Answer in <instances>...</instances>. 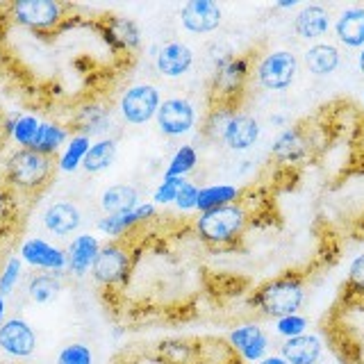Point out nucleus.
<instances>
[{
  "label": "nucleus",
  "instance_id": "f257e3e1",
  "mask_svg": "<svg viewBox=\"0 0 364 364\" xmlns=\"http://www.w3.org/2000/svg\"><path fill=\"white\" fill-rule=\"evenodd\" d=\"M305 301V289H303V280L296 273H284L273 280H267L264 284H259L255 289L253 303L257 310L271 316V318H282L289 314H299L301 305Z\"/></svg>",
  "mask_w": 364,
  "mask_h": 364
},
{
  "label": "nucleus",
  "instance_id": "f03ea898",
  "mask_svg": "<svg viewBox=\"0 0 364 364\" xmlns=\"http://www.w3.org/2000/svg\"><path fill=\"white\" fill-rule=\"evenodd\" d=\"M248 223V214L242 203L223 205L210 212H200L196 221V232L205 244L225 246L242 237Z\"/></svg>",
  "mask_w": 364,
  "mask_h": 364
},
{
  "label": "nucleus",
  "instance_id": "7ed1b4c3",
  "mask_svg": "<svg viewBox=\"0 0 364 364\" xmlns=\"http://www.w3.org/2000/svg\"><path fill=\"white\" fill-rule=\"evenodd\" d=\"M53 176V159L48 155H41L30 148H18L7 159L5 178L18 191H39L48 185Z\"/></svg>",
  "mask_w": 364,
  "mask_h": 364
},
{
  "label": "nucleus",
  "instance_id": "20e7f679",
  "mask_svg": "<svg viewBox=\"0 0 364 364\" xmlns=\"http://www.w3.org/2000/svg\"><path fill=\"white\" fill-rule=\"evenodd\" d=\"M132 267V255L130 248L125 246L119 239L100 246L94 267H91V273H94V280L102 287H117V284H123L128 280V273Z\"/></svg>",
  "mask_w": 364,
  "mask_h": 364
},
{
  "label": "nucleus",
  "instance_id": "39448f33",
  "mask_svg": "<svg viewBox=\"0 0 364 364\" xmlns=\"http://www.w3.org/2000/svg\"><path fill=\"white\" fill-rule=\"evenodd\" d=\"M159 105H162L159 89L141 82V85H132L130 89L123 91V96L119 100V112L125 123L144 125L155 119Z\"/></svg>",
  "mask_w": 364,
  "mask_h": 364
},
{
  "label": "nucleus",
  "instance_id": "423d86ee",
  "mask_svg": "<svg viewBox=\"0 0 364 364\" xmlns=\"http://www.w3.org/2000/svg\"><path fill=\"white\" fill-rule=\"evenodd\" d=\"M64 5L55 0H16L9 5V14L18 26L30 30H53L64 21Z\"/></svg>",
  "mask_w": 364,
  "mask_h": 364
},
{
  "label": "nucleus",
  "instance_id": "0eeeda50",
  "mask_svg": "<svg viewBox=\"0 0 364 364\" xmlns=\"http://www.w3.org/2000/svg\"><path fill=\"white\" fill-rule=\"evenodd\" d=\"M257 82L269 91H282L291 87L299 73V60L291 50H273L257 64Z\"/></svg>",
  "mask_w": 364,
  "mask_h": 364
},
{
  "label": "nucleus",
  "instance_id": "6e6552de",
  "mask_svg": "<svg viewBox=\"0 0 364 364\" xmlns=\"http://www.w3.org/2000/svg\"><path fill=\"white\" fill-rule=\"evenodd\" d=\"M250 66L246 57H232L230 62L214 68L212 91L216 96V105H235V98L242 94Z\"/></svg>",
  "mask_w": 364,
  "mask_h": 364
},
{
  "label": "nucleus",
  "instance_id": "1a4fd4ad",
  "mask_svg": "<svg viewBox=\"0 0 364 364\" xmlns=\"http://www.w3.org/2000/svg\"><path fill=\"white\" fill-rule=\"evenodd\" d=\"M157 128L166 136H182L196 125V107L187 98H166L155 114Z\"/></svg>",
  "mask_w": 364,
  "mask_h": 364
},
{
  "label": "nucleus",
  "instance_id": "9d476101",
  "mask_svg": "<svg viewBox=\"0 0 364 364\" xmlns=\"http://www.w3.org/2000/svg\"><path fill=\"white\" fill-rule=\"evenodd\" d=\"M21 259L34 269L53 273V276H57V278H62L68 273L66 250L57 248V246L48 244L46 239H39V237H32L21 246Z\"/></svg>",
  "mask_w": 364,
  "mask_h": 364
},
{
  "label": "nucleus",
  "instance_id": "9b49d317",
  "mask_svg": "<svg viewBox=\"0 0 364 364\" xmlns=\"http://www.w3.org/2000/svg\"><path fill=\"white\" fill-rule=\"evenodd\" d=\"M0 350H5L9 358L26 360L37 350V333L26 318H7L0 326Z\"/></svg>",
  "mask_w": 364,
  "mask_h": 364
},
{
  "label": "nucleus",
  "instance_id": "f8f14e48",
  "mask_svg": "<svg viewBox=\"0 0 364 364\" xmlns=\"http://www.w3.org/2000/svg\"><path fill=\"white\" fill-rule=\"evenodd\" d=\"M228 341H230L232 350L239 353V358H242L244 362L257 364L267 358L269 337L257 323H246V326L235 328L230 333V337H228Z\"/></svg>",
  "mask_w": 364,
  "mask_h": 364
},
{
  "label": "nucleus",
  "instance_id": "ddd939ff",
  "mask_svg": "<svg viewBox=\"0 0 364 364\" xmlns=\"http://www.w3.org/2000/svg\"><path fill=\"white\" fill-rule=\"evenodd\" d=\"M182 28L193 34H208L221 26L223 14L221 7L214 0H189V3L180 9Z\"/></svg>",
  "mask_w": 364,
  "mask_h": 364
},
{
  "label": "nucleus",
  "instance_id": "4468645a",
  "mask_svg": "<svg viewBox=\"0 0 364 364\" xmlns=\"http://www.w3.org/2000/svg\"><path fill=\"white\" fill-rule=\"evenodd\" d=\"M193 66V50L182 41H168L155 55V68L162 77H182Z\"/></svg>",
  "mask_w": 364,
  "mask_h": 364
},
{
  "label": "nucleus",
  "instance_id": "2eb2a0df",
  "mask_svg": "<svg viewBox=\"0 0 364 364\" xmlns=\"http://www.w3.org/2000/svg\"><path fill=\"white\" fill-rule=\"evenodd\" d=\"M271 155L278 159L280 164H296L310 155V136L303 128L294 125V128H284L278 139L271 146Z\"/></svg>",
  "mask_w": 364,
  "mask_h": 364
},
{
  "label": "nucleus",
  "instance_id": "dca6fc26",
  "mask_svg": "<svg viewBox=\"0 0 364 364\" xmlns=\"http://www.w3.org/2000/svg\"><path fill=\"white\" fill-rule=\"evenodd\" d=\"M257 139H259V123L242 112L232 114V119L228 121L221 134V141L230 151H248V148H253L257 144Z\"/></svg>",
  "mask_w": 364,
  "mask_h": 364
},
{
  "label": "nucleus",
  "instance_id": "f3484780",
  "mask_svg": "<svg viewBox=\"0 0 364 364\" xmlns=\"http://www.w3.org/2000/svg\"><path fill=\"white\" fill-rule=\"evenodd\" d=\"M43 225H46V230L57 237H68L82 225V214H80L77 205L68 200H57L46 208Z\"/></svg>",
  "mask_w": 364,
  "mask_h": 364
},
{
  "label": "nucleus",
  "instance_id": "a211bd4d",
  "mask_svg": "<svg viewBox=\"0 0 364 364\" xmlns=\"http://www.w3.org/2000/svg\"><path fill=\"white\" fill-rule=\"evenodd\" d=\"M151 216H155V205L153 203H139L132 212L114 214V216H102V219L98 221V230L102 235L112 237V239H121L125 232L132 230L134 225L148 221Z\"/></svg>",
  "mask_w": 364,
  "mask_h": 364
},
{
  "label": "nucleus",
  "instance_id": "6ab92c4d",
  "mask_svg": "<svg viewBox=\"0 0 364 364\" xmlns=\"http://www.w3.org/2000/svg\"><path fill=\"white\" fill-rule=\"evenodd\" d=\"M280 355L289 364H316L323 355V341L316 335H301L294 339H284L280 346Z\"/></svg>",
  "mask_w": 364,
  "mask_h": 364
},
{
  "label": "nucleus",
  "instance_id": "aec40b11",
  "mask_svg": "<svg viewBox=\"0 0 364 364\" xmlns=\"http://www.w3.org/2000/svg\"><path fill=\"white\" fill-rule=\"evenodd\" d=\"M100 250V244L94 235H80L75 237L71 246L66 248V259H68V273L82 278L87 276V271L94 267L96 255Z\"/></svg>",
  "mask_w": 364,
  "mask_h": 364
},
{
  "label": "nucleus",
  "instance_id": "412c9836",
  "mask_svg": "<svg viewBox=\"0 0 364 364\" xmlns=\"http://www.w3.org/2000/svg\"><path fill=\"white\" fill-rule=\"evenodd\" d=\"M107 43L114 50H136L141 43V32L136 28V23L123 16H109L102 28Z\"/></svg>",
  "mask_w": 364,
  "mask_h": 364
},
{
  "label": "nucleus",
  "instance_id": "4be33fe9",
  "mask_svg": "<svg viewBox=\"0 0 364 364\" xmlns=\"http://www.w3.org/2000/svg\"><path fill=\"white\" fill-rule=\"evenodd\" d=\"M330 30V14L321 5H307L294 18V32L305 41L321 39Z\"/></svg>",
  "mask_w": 364,
  "mask_h": 364
},
{
  "label": "nucleus",
  "instance_id": "5701e85b",
  "mask_svg": "<svg viewBox=\"0 0 364 364\" xmlns=\"http://www.w3.org/2000/svg\"><path fill=\"white\" fill-rule=\"evenodd\" d=\"M335 34L346 48H364V7H346L335 21Z\"/></svg>",
  "mask_w": 364,
  "mask_h": 364
},
{
  "label": "nucleus",
  "instance_id": "b1692460",
  "mask_svg": "<svg viewBox=\"0 0 364 364\" xmlns=\"http://www.w3.org/2000/svg\"><path fill=\"white\" fill-rule=\"evenodd\" d=\"M136 205H139V191H136V187H132V185L107 187L100 196V208L105 212V216L132 212Z\"/></svg>",
  "mask_w": 364,
  "mask_h": 364
},
{
  "label": "nucleus",
  "instance_id": "393cba45",
  "mask_svg": "<svg viewBox=\"0 0 364 364\" xmlns=\"http://www.w3.org/2000/svg\"><path fill=\"white\" fill-rule=\"evenodd\" d=\"M339 60H341L339 50L333 43H314L305 50V64L310 68V73H314L318 77L335 73L339 66Z\"/></svg>",
  "mask_w": 364,
  "mask_h": 364
},
{
  "label": "nucleus",
  "instance_id": "a878e982",
  "mask_svg": "<svg viewBox=\"0 0 364 364\" xmlns=\"http://www.w3.org/2000/svg\"><path fill=\"white\" fill-rule=\"evenodd\" d=\"M75 125H77L80 134H87V136L102 134V132H107L112 125V112L107 107L98 105V102H91V105L77 112Z\"/></svg>",
  "mask_w": 364,
  "mask_h": 364
},
{
  "label": "nucleus",
  "instance_id": "bb28decb",
  "mask_svg": "<svg viewBox=\"0 0 364 364\" xmlns=\"http://www.w3.org/2000/svg\"><path fill=\"white\" fill-rule=\"evenodd\" d=\"M114 159H117V139L102 136V139L91 144L89 153L82 162V168L87 173H100V171H105L114 164Z\"/></svg>",
  "mask_w": 364,
  "mask_h": 364
},
{
  "label": "nucleus",
  "instance_id": "cd10ccee",
  "mask_svg": "<svg viewBox=\"0 0 364 364\" xmlns=\"http://www.w3.org/2000/svg\"><path fill=\"white\" fill-rule=\"evenodd\" d=\"M242 196V191L232 185H210L198 189V203L196 210L200 212H210L216 208H223V205H232L237 203V198Z\"/></svg>",
  "mask_w": 364,
  "mask_h": 364
},
{
  "label": "nucleus",
  "instance_id": "c85d7f7f",
  "mask_svg": "<svg viewBox=\"0 0 364 364\" xmlns=\"http://www.w3.org/2000/svg\"><path fill=\"white\" fill-rule=\"evenodd\" d=\"M64 144H68V132H66V128H62V125H57V123L41 121L39 136H37V141H34V146L30 148V151H37L41 155L53 157Z\"/></svg>",
  "mask_w": 364,
  "mask_h": 364
},
{
  "label": "nucleus",
  "instance_id": "c756f323",
  "mask_svg": "<svg viewBox=\"0 0 364 364\" xmlns=\"http://www.w3.org/2000/svg\"><path fill=\"white\" fill-rule=\"evenodd\" d=\"M62 291V278L53 276V273H34L28 282V294L34 303L46 305L55 301Z\"/></svg>",
  "mask_w": 364,
  "mask_h": 364
},
{
  "label": "nucleus",
  "instance_id": "7c9ffc66",
  "mask_svg": "<svg viewBox=\"0 0 364 364\" xmlns=\"http://www.w3.org/2000/svg\"><path fill=\"white\" fill-rule=\"evenodd\" d=\"M89 148H91V136H87V134L71 136L66 148H64L62 157H60V164H57L60 171H64V173H73V171H77L80 166H82Z\"/></svg>",
  "mask_w": 364,
  "mask_h": 364
},
{
  "label": "nucleus",
  "instance_id": "2f4dec72",
  "mask_svg": "<svg viewBox=\"0 0 364 364\" xmlns=\"http://www.w3.org/2000/svg\"><path fill=\"white\" fill-rule=\"evenodd\" d=\"M198 164V153L193 146H180L164 171V178H185Z\"/></svg>",
  "mask_w": 364,
  "mask_h": 364
},
{
  "label": "nucleus",
  "instance_id": "473e14b6",
  "mask_svg": "<svg viewBox=\"0 0 364 364\" xmlns=\"http://www.w3.org/2000/svg\"><path fill=\"white\" fill-rule=\"evenodd\" d=\"M39 128H41V121L37 117H30V114H26V117H18L11 136H14V141L21 148H32L34 141H37V136H39Z\"/></svg>",
  "mask_w": 364,
  "mask_h": 364
},
{
  "label": "nucleus",
  "instance_id": "72a5a7b5",
  "mask_svg": "<svg viewBox=\"0 0 364 364\" xmlns=\"http://www.w3.org/2000/svg\"><path fill=\"white\" fill-rule=\"evenodd\" d=\"M57 364H94V353L87 344H68L60 350V355H57Z\"/></svg>",
  "mask_w": 364,
  "mask_h": 364
},
{
  "label": "nucleus",
  "instance_id": "f704fd0d",
  "mask_svg": "<svg viewBox=\"0 0 364 364\" xmlns=\"http://www.w3.org/2000/svg\"><path fill=\"white\" fill-rule=\"evenodd\" d=\"M21 273H23V259L9 257L3 273H0V296H7V294L14 291V287L21 280Z\"/></svg>",
  "mask_w": 364,
  "mask_h": 364
},
{
  "label": "nucleus",
  "instance_id": "c9c22d12",
  "mask_svg": "<svg viewBox=\"0 0 364 364\" xmlns=\"http://www.w3.org/2000/svg\"><path fill=\"white\" fill-rule=\"evenodd\" d=\"M305 330H307V318L301 314H289V316H282L276 321V333L284 339L301 337V335H305Z\"/></svg>",
  "mask_w": 364,
  "mask_h": 364
},
{
  "label": "nucleus",
  "instance_id": "e433bc0d",
  "mask_svg": "<svg viewBox=\"0 0 364 364\" xmlns=\"http://www.w3.org/2000/svg\"><path fill=\"white\" fill-rule=\"evenodd\" d=\"M182 182L185 178H164L159 182V187L155 189L153 193V200L157 205H168V203H176V196H178V189L182 187Z\"/></svg>",
  "mask_w": 364,
  "mask_h": 364
},
{
  "label": "nucleus",
  "instance_id": "4c0bfd02",
  "mask_svg": "<svg viewBox=\"0 0 364 364\" xmlns=\"http://www.w3.org/2000/svg\"><path fill=\"white\" fill-rule=\"evenodd\" d=\"M196 203H198V187L185 180V182H182V187L178 189L176 208L180 212H189V210H196Z\"/></svg>",
  "mask_w": 364,
  "mask_h": 364
},
{
  "label": "nucleus",
  "instance_id": "58836bf2",
  "mask_svg": "<svg viewBox=\"0 0 364 364\" xmlns=\"http://www.w3.org/2000/svg\"><path fill=\"white\" fill-rule=\"evenodd\" d=\"M348 287L355 294L364 296V253L350 262V267H348Z\"/></svg>",
  "mask_w": 364,
  "mask_h": 364
},
{
  "label": "nucleus",
  "instance_id": "ea45409f",
  "mask_svg": "<svg viewBox=\"0 0 364 364\" xmlns=\"http://www.w3.org/2000/svg\"><path fill=\"white\" fill-rule=\"evenodd\" d=\"M257 364H289L287 360H284L282 355H267L262 362H257Z\"/></svg>",
  "mask_w": 364,
  "mask_h": 364
},
{
  "label": "nucleus",
  "instance_id": "a19ab883",
  "mask_svg": "<svg viewBox=\"0 0 364 364\" xmlns=\"http://www.w3.org/2000/svg\"><path fill=\"white\" fill-rule=\"evenodd\" d=\"M7 205H9V198H7V193L0 189V216L5 214V210H7Z\"/></svg>",
  "mask_w": 364,
  "mask_h": 364
},
{
  "label": "nucleus",
  "instance_id": "79ce46f5",
  "mask_svg": "<svg viewBox=\"0 0 364 364\" xmlns=\"http://www.w3.org/2000/svg\"><path fill=\"white\" fill-rule=\"evenodd\" d=\"M5 312H7V305H5V296H0V326H3L7 318H5Z\"/></svg>",
  "mask_w": 364,
  "mask_h": 364
},
{
  "label": "nucleus",
  "instance_id": "37998d69",
  "mask_svg": "<svg viewBox=\"0 0 364 364\" xmlns=\"http://www.w3.org/2000/svg\"><path fill=\"white\" fill-rule=\"evenodd\" d=\"M276 7H280V9H289V7H296V0H282V3H278Z\"/></svg>",
  "mask_w": 364,
  "mask_h": 364
},
{
  "label": "nucleus",
  "instance_id": "c03bdc74",
  "mask_svg": "<svg viewBox=\"0 0 364 364\" xmlns=\"http://www.w3.org/2000/svg\"><path fill=\"white\" fill-rule=\"evenodd\" d=\"M358 66H360V71H362V75H364V48L360 50V57H358Z\"/></svg>",
  "mask_w": 364,
  "mask_h": 364
},
{
  "label": "nucleus",
  "instance_id": "a18cd8bd",
  "mask_svg": "<svg viewBox=\"0 0 364 364\" xmlns=\"http://www.w3.org/2000/svg\"><path fill=\"white\" fill-rule=\"evenodd\" d=\"M271 123H276V125H282V123H284V117H280V114H278V117H271Z\"/></svg>",
  "mask_w": 364,
  "mask_h": 364
},
{
  "label": "nucleus",
  "instance_id": "49530a36",
  "mask_svg": "<svg viewBox=\"0 0 364 364\" xmlns=\"http://www.w3.org/2000/svg\"><path fill=\"white\" fill-rule=\"evenodd\" d=\"M0 134H3V132H0Z\"/></svg>",
  "mask_w": 364,
  "mask_h": 364
},
{
  "label": "nucleus",
  "instance_id": "de8ad7c7",
  "mask_svg": "<svg viewBox=\"0 0 364 364\" xmlns=\"http://www.w3.org/2000/svg\"><path fill=\"white\" fill-rule=\"evenodd\" d=\"M237 364H239V362H237Z\"/></svg>",
  "mask_w": 364,
  "mask_h": 364
}]
</instances>
